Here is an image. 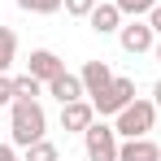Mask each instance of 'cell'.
Wrapping results in <instances>:
<instances>
[{"label":"cell","mask_w":161,"mask_h":161,"mask_svg":"<svg viewBox=\"0 0 161 161\" xmlns=\"http://www.w3.org/2000/svg\"><path fill=\"white\" fill-rule=\"evenodd\" d=\"M131 100H135V79H126V74H113V83H109L105 92H100V96H92V105H96L100 118H118Z\"/></svg>","instance_id":"obj_4"},{"label":"cell","mask_w":161,"mask_h":161,"mask_svg":"<svg viewBox=\"0 0 161 161\" xmlns=\"http://www.w3.org/2000/svg\"><path fill=\"white\" fill-rule=\"evenodd\" d=\"M87 22H92L96 35H118V31H122V9H118L113 0H109V4L100 0V4L92 9V18H87Z\"/></svg>","instance_id":"obj_10"},{"label":"cell","mask_w":161,"mask_h":161,"mask_svg":"<svg viewBox=\"0 0 161 161\" xmlns=\"http://www.w3.org/2000/svg\"><path fill=\"white\" fill-rule=\"evenodd\" d=\"M26 70H31V74H35L39 83H44V87H48V83H53L57 74L65 70V61H61V57H57L53 48H35V53L26 57Z\"/></svg>","instance_id":"obj_7"},{"label":"cell","mask_w":161,"mask_h":161,"mask_svg":"<svg viewBox=\"0 0 161 161\" xmlns=\"http://www.w3.org/2000/svg\"><path fill=\"white\" fill-rule=\"evenodd\" d=\"M92 122H96V105H92L87 96H83V100H70V105H61V131H79V135H83Z\"/></svg>","instance_id":"obj_6"},{"label":"cell","mask_w":161,"mask_h":161,"mask_svg":"<svg viewBox=\"0 0 161 161\" xmlns=\"http://www.w3.org/2000/svg\"><path fill=\"white\" fill-rule=\"evenodd\" d=\"M153 57H157V65H161V35H157V48H153Z\"/></svg>","instance_id":"obj_22"},{"label":"cell","mask_w":161,"mask_h":161,"mask_svg":"<svg viewBox=\"0 0 161 161\" xmlns=\"http://www.w3.org/2000/svg\"><path fill=\"white\" fill-rule=\"evenodd\" d=\"M13 57H18V35H13L9 26H0V74H9Z\"/></svg>","instance_id":"obj_13"},{"label":"cell","mask_w":161,"mask_h":161,"mask_svg":"<svg viewBox=\"0 0 161 161\" xmlns=\"http://www.w3.org/2000/svg\"><path fill=\"white\" fill-rule=\"evenodd\" d=\"M153 105H157V109H161V79H157V83H153Z\"/></svg>","instance_id":"obj_21"},{"label":"cell","mask_w":161,"mask_h":161,"mask_svg":"<svg viewBox=\"0 0 161 161\" xmlns=\"http://www.w3.org/2000/svg\"><path fill=\"white\" fill-rule=\"evenodd\" d=\"M118 44H122V53L144 57V53L157 48V31L148 26V18H131V22H122V31H118Z\"/></svg>","instance_id":"obj_5"},{"label":"cell","mask_w":161,"mask_h":161,"mask_svg":"<svg viewBox=\"0 0 161 161\" xmlns=\"http://www.w3.org/2000/svg\"><path fill=\"white\" fill-rule=\"evenodd\" d=\"M13 92H18V96H26V100H39V92H44V83L35 79V74H13Z\"/></svg>","instance_id":"obj_14"},{"label":"cell","mask_w":161,"mask_h":161,"mask_svg":"<svg viewBox=\"0 0 161 161\" xmlns=\"http://www.w3.org/2000/svg\"><path fill=\"white\" fill-rule=\"evenodd\" d=\"M113 4L122 9V18H148L157 0H113Z\"/></svg>","instance_id":"obj_16"},{"label":"cell","mask_w":161,"mask_h":161,"mask_svg":"<svg viewBox=\"0 0 161 161\" xmlns=\"http://www.w3.org/2000/svg\"><path fill=\"white\" fill-rule=\"evenodd\" d=\"M79 79H83V87H87V100H92V96H100L109 83H113V70H109V61H83Z\"/></svg>","instance_id":"obj_9"},{"label":"cell","mask_w":161,"mask_h":161,"mask_svg":"<svg viewBox=\"0 0 161 161\" xmlns=\"http://www.w3.org/2000/svg\"><path fill=\"white\" fill-rule=\"evenodd\" d=\"M18 100V92H13V74H0V109L13 105Z\"/></svg>","instance_id":"obj_18"},{"label":"cell","mask_w":161,"mask_h":161,"mask_svg":"<svg viewBox=\"0 0 161 161\" xmlns=\"http://www.w3.org/2000/svg\"><path fill=\"white\" fill-rule=\"evenodd\" d=\"M44 131H48V113H44V105L18 96V100L9 105V144H13V148H31L35 139H44Z\"/></svg>","instance_id":"obj_1"},{"label":"cell","mask_w":161,"mask_h":161,"mask_svg":"<svg viewBox=\"0 0 161 161\" xmlns=\"http://www.w3.org/2000/svg\"><path fill=\"white\" fill-rule=\"evenodd\" d=\"M157 131H161V118H157Z\"/></svg>","instance_id":"obj_23"},{"label":"cell","mask_w":161,"mask_h":161,"mask_svg":"<svg viewBox=\"0 0 161 161\" xmlns=\"http://www.w3.org/2000/svg\"><path fill=\"white\" fill-rule=\"evenodd\" d=\"M48 96H57L61 105H70V100H83V96H87V87H83V79H79V74L61 70V74L48 83Z\"/></svg>","instance_id":"obj_11"},{"label":"cell","mask_w":161,"mask_h":161,"mask_svg":"<svg viewBox=\"0 0 161 161\" xmlns=\"http://www.w3.org/2000/svg\"><path fill=\"white\" fill-rule=\"evenodd\" d=\"M18 9H22V13L48 18V13H61V9H65V0H18Z\"/></svg>","instance_id":"obj_15"},{"label":"cell","mask_w":161,"mask_h":161,"mask_svg":"<svg viewBox=\"0 0 161 161\" xmlns=\"http://www.w3.org/2000/svg\"><path fill=\"white\" fill-rule=\"evenodd\" d=\"M83 148H87V161H118L122 135L113 131V122H92L83 131Z\"/></svg>","instance_id":"obj_3"},{"label":"cell","mask_w":161,"mask_h":161,"mask_svg":"<svg viewBox=\"0 0 161 161\" xmlns=\"http://www.w3.org/2000/svg\"><path fill=\"white\" fill-rule=\"evenodd\" d=\"M148 26H153V31H157V35H161V0H157V4H153V13H148Z\"/></svg>","instance_id":"obj_20"},{"label":"cell","mask_w":161,"mask_h":161,"mask_svg":"<svg viewBox=\"0 0 161 161\" xmlns=\"http://www.w3.org/2000/svg\"><path fill=\"white\" fill-rule=\"evenodd\" d=\"M96 4H100V0H65V13H70V18H92Z\"/></svg>","instance_id":"obj_17"},{"label":"cell","mask_w":161,"mask_h":161,"mask_svg":"<svg viewBox=\"0 0 161 161\" xmlns=\"http://www.w3.org/2000/svg\"><path fill=\"white\" fill-rule=\"evenodd\" d=\"M157 118H161V109L153 105V100H139V96H135L131 105L113 118V131L122 135V139H139V135L157 131Z\"/></svg>","instance_id":"obj_2"},{"label":"cell","mask_w":161,"mask_h":161,"mask_svg":"<svg viewBox=\"0 0 161 161\" xmlns=\"http://www.w3.org/2000/svg\"><path fill=\"white\" fill-rule=\"evenodd\" d=\"M118 161H161V144L153 135H139V139H122Z\"/></svg>","instance_id":"obj_8"},{"label":"cell","mask_w":161,"mask_h":161,"mask_svg":"<svg viewBox=\"0 0 161 161\" xmlns=\"http://www.w3.org/2000/svg\"><path fill=\"white\" fill-rule=\"evenodd\" d=\"M0 161H22V153H18L13 144H0Z\"/></svg>","instance_id":"obj_19"},{"label":"cell","mask_w":161,"mask_h":161,"mask_svg":"<svg viewBox=\"0 0 161 161\" xmlns=\"http://www.w3.org/2000/svg\"><path fill=\"white\" fill-rule=\"evenodd\" d=\"M22 161H61V153L53 139H35L31 148H22Z\"/></svg>","instance_id":"obj_12"}]
</instances>
